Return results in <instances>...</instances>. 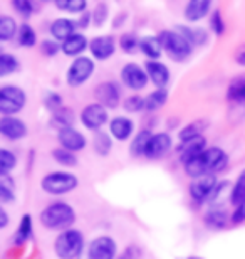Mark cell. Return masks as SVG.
Segmentation results:
<instances>
[{
    "label": "cell",
    "instance_id": "f546056e",
    "mask_svg": "<svg viewBox=\"0 0 245 259\" xmlns=\"http://www.w3.org/2000/svg\"><path fill=\"white\" fill-rule=\"evenodd\" d=\"M76 116H74V111L67 106H62L59 108L57 111L52 113V123L59 128V130H64V128H72V123H74Z\"/></svg>",
    "mask_w": 245,
    "mask_h": 259
},
{
    "label": "cell",
    "instance_id": "60d3db41",
    "mask_svg": "<svg viewBox=\"0 0 245 259\" xmlns=\"http://www.w3.org/2000/svg\"><path fill=\"white\" fill-rule=\"evenodd\" d=\"M119 48L126 54H134L139 49V39L131 32H126L119 37Z\"/></svg>",
    "mask_w": 245,
    "mask_h": 259
},
{
    "label": "cell",
    "instance_id": "d6a6232c",
    "mask_svg": "<svg viewBox=\"0 0 245 259\" xmlns=\"http://www.w3.org/2000/svg\"><path fill=\"white\" fill-rule=\"evenodd\" d=\"M17 32H19V25L15 22V19L9 17V15H2L0 17V42L14 39Z\"/></svg>",
    "mask_w": 245,
    "mask_h": 259
},
{
    "label": "cell",
    "instance_id": "5bb4252c",
    "mask_svg": "<svg viewBox=\"0 0 245 259\" xmlns=\"http://www.w3.org/2000/svg\"><path fill=\"white\" fill-rule=\"evenodd\" d=\"M57 142H59L61 148H64L67 152H72V153L82 152L87 145L86 137L81 132H77L76 128L59 130V133H57Z\"/></svg>",
    "mask_w": 245,
    "mask_h": 259
},
{
    "label": "cell",
    "instance_id": "7a4b0ae2",
    "mask_svg": "<svg viewBox=\"0 0 245 259\" xmlns=\"http://www.w3.org/2000/svg\"><path fill=\"white\" fill-rule=\"evenodd\" d=\"M40 224L52 231H66L71 229V226L76 222V210L67 202H52L47 207H44L39 215Z\"/></svg>",
    "mask_w": 245,
    "mask_h": 259
},
{
    "label": "cell",
    "instance_id": "3957f363",
    "mask_svg": "<svg viewBox=\"0 0 245 259\" xmlns=\"http://www.w3.org/2000/svg\"><path fill=\"white\" fill-rule=\"evenodd\" d=\"M84 236L79 229H66L54 241V252L59 259H77L84 251Z\"/></svg>",
    "mask_w": 245,
    "mask_h": 259
},
{
    "label": "cell",
    "instance_id": "4fadbf2b",
    "mask_svg": "<svg viewBox=\"0 0 245 259\" xmlns=\"http://www.w3.org/2000/svg\"><path fill=\"white\" fill-rule=\"evenodd\" d=\"M171 145H173V140H171V137L166 132L153 133L146 145V150H144V157L151 160L165 157L171 150Z\"/></svg>",
    "mask_w": 245,
    "mask_h": 259
},
{
    "label": "cell",
    "instance_id": "d4e9b609",
    "mask_svg": "<svg viewBox=\"0 0 245 259\" xmlns=\"http://www.w3.org/2000/svg\"><path fill=\"white\" fill-rule=\"evenodd\" d=\"M32 231H34V226H32V215L30 214H24L22 219L19 222V227L15 231V236H14V242L17 246H24L30 237H32Z\"/></svg>",
    "mask_w": 245,
    "mask_h": 259
},
{
    "label": "cell",
    "instance_id": "8fae6325",
    "mask_svg": "<svg viewBox=\"0 0 245 259\" xmlns=\"http://www.w3.org/2000/svg\"><path fill=\"white\" fill-rule=\"evenodd\" d=\"M89 259H116L118 244L111 236H97L87 247Z\"/></svg>",
    "mask_w": 245,
    "mask_h": 259
},
{
    "label": "cell",
    "instance_id": "f907efd6",
    "mask_svg": "<svg viewBox=\"0 0 245 259\" xmlns=\"http://www.w3.org/2000/svg\"><path fill=\"white\" fill-rule=\"evenodd\" d=\"M235 63L240 64V66H245V42L242 46H238V49L235 51Z\"/></svg>",
    "mask_w": 245,
    "mask_h": 259
},
{
    "label": "cell",
    "instance_id": "ffe728a7",
    "mask_svg": "<svg viewBox=\"0 0 245 259\" xmlns=\"http://www.w3.org/2000/svg\"><path fill=\"white\" fill-rule=\"evenodd\" d=\"M134 132V123L128 116H114L109 121V135L119 142H126Z\"/></svg>",
    "mask_w": 245,
    "mask_h": 259
},
{
    "label": "cell",
    "instance_id": "7dc6e473",
    "mask_svg": "<svg viewBox=\"0 0 245 259\" xmlns=\"http://www.w3.org/2000/svg\"><path fill=\"white\" fill-rule=\"evenodd\" d=\"M45 106H47V110H51L52 113L57 111L59 108H62V98L59 93H47V96H45Z\"/></svg>",
    "mask_w": 245,
    "mask_h": 259
},
{
    "label": "cell",
    "instance_id": "484cf974",
    "mask_svg": "<svg viewBox=\"0 0 245 259\" xmlns=\"http://www.w3.org/2000/svg\"><path fill=\"white\" fill-rule=\"evenodd\" d=\"M205 224L212 229H223L228 224V214L220 207H210V210L205 214Z\"/></svg>",
    "mask_w": 245,
    "mask_h": 259
},
{
    "label": "cell",
    "instance_id": "e575fe53",
    "mask_svg": "<svg viewBox=\"0 0 245 259\" xmlns=\"http://www.w3.org/2000/svg\"><path fill=\"white\" fill-rule=\"evenodd\" d=\"M54 5L69 14H84L87 10V0H56Z\"/></svg>",
    "mask_w": 245,
    "mask_h": 259
},
{
    "label": "cell",
    "instance_id": "603a6c76",
    "mask_svg": "<svg viewBox=\"0 0 245 259\" xmlns=\"http://www.w3.org/2000/svg\"><path fill=\"white\" fill-rule=\"evenodd\" d=\"M139 51L144 54V58H148V61H158L163 53L158 35H146L139 39Z\"/></svg>",
    "mask_w": 245,
    "mask_h": 259
},
{
    "label": "cell",
    "instance_id": "d590c367",
    "mask_svg": "<svg viewBox=\"0 0 245 259\" xmlns=\"http://www.w3.org/2000/svg\"><path fill=\"white\" fill-rule=\"evenodd\" d=\"M19 59L12 54L0 53V77L10 76L19 71Z\"/></svg>",
    "mask_w": 245,
    "mask_h": 259
},
{
    "label": "cell",
    "instance_id": "8d00e7d4",
    "mask_svg": "<svg viewBox=\"0 0 245 259\" xmlns=\"http://www.w3.org/2000/svg\"><path fill=\"white\" fill-rule=\"evenodd\" d=\"M52 158H54L59 165H62V167H76L77 165L76 153L67 152V150L61 148V147L52 150Z\"/></svg>",
    "mask_w": 245,
    "mask_h": 259
},
{
    "label": "cell",
    "instance_id": "db71d44e",
    "mask_svg": "<svg viewBox=\"0 0 245 259\" xmlns=\"http://www.w3.org/2000/svg\"><path fill=\"white\" fill-rule=\"evenodd\" d=\"M180 259H202L200 256H188V257H180Z\"/></svg>",
    "mask_w": 245,
    "mask_h": 259
},
{
    "label": "cell",
    "instance_id": "c3c4849f",
    "mask_svg": "<svg viewBox=\"0 0 245 259\" xmlns=\"http://www.w3.org/2000/svg\"><path fill=\"white\" fill-rule=\"evenodd\" d=\"M230 222L232 224H242V222H245V199L238 205H235V210L230 215Z\"/></svg>",
    "mask_w": 245,
    "mask_h": 259
},
{
    "label": "cell",
    "instance_id": "277c9868",
    "mask_svg": "<svg viewBox=\"0 0 245 259\" xmlns=\"http://www.w3.org/2000/svg\"><path fill=\"white\" fill-rule=\"evenodd\" d=\"M158 39L165 53L176 63H183L193 53V46L176 30H161Z\"/></svg>",
    "mask_w": 245,
    "mask_h": 259
},
{
    "label": "cell",
    "instance_id": "cb8c5ba5",
    "mask_svg": "<svg viewBox=\"0 0 245 259\" xmlns=\"http://www.w3.org/2000/svg\"><path fill=\"white\" fill-rule=\"evenodd\" d=\"M176 32L181 34L188 42L193 46H203L208 40V32L202 27H188V25H176Z\"/></svg>",
    "mask_w": 245,
    "mask_h": 259
},
{
    "label": "cell",
    "instance_id": "e0dca14e",
    "mask_svg": "<svg viewBox=\"0 0 245 259\" xmlns=\"http://www.w3.org/2000/svg\"><path fill=\"white\" fill-rule=\"evenodd\" d=\"M89 51L94 59L106 61L116 51V40H114L113 35H96V37L91 39Z\"/></svg>",
    "mask_w": 245,
    "mask_h": 259
},
{
    "label": "cell",
    "instance_id": "52a82bcc",
    "mask_svg": "<svg viewBox=\"0 0 245 259\" xmlns=\"http://www.w3.org/2000/svg\"><path fill=\"white\" fill-rule=\"evenodd\" d=\"M94 69H96V64L91 58H87V56L76 58L71 63L69 69H67V76H66L67 84L71 88L82 86L84 82L89 81V77L92 74H94Z\"/></svg>",
    "mask_w": 245,
    "mask_h": 259
},
{
    "label": "cell",
    "instance_id": "ab89813d",
    "mask_svg": "<svg viewBox=\"0 0 245 259\" xmlns=\"http://www.w3.org/2000/svg\"><path fill=\"white\" fill-rule=\"evenodd\" d=\"M17 167V157L7 148H0V174H10Z\"/></svg>",
    "mask_w": 245,
    "mask_h": 259
},
{
    "label": "cell",
    "instance_id": "681fc988",
    "mask_svg": "<svg viewBox=\"0 0 245 259\" xmlns=\"http://www.w3.org/2000/svg\"><path fill=\"white\" fill-rule=\"evenodd\" d=\"M76 22V27H79V29H86L87 25H89L92 22V19H91V14L89 12H84V14H81L79 15V19L74 20Z\"/></svg>",
    "mask_w": 245,
    "mask_h": 259
},
{
    "label": "cell",
    "instance_id": "ba28073f",
    "mask_svg": "<svg viewBox=\"0 0 245 259\" xmlns=\"http://www.w3.org/2000/svg\"><path fill=\"white\" fill-rule=\"evenodd\" d=\"M109 121L108 110L99 103H89L82 108L81 111V123L82 126L91 130V132H101V128Z\"/></svg>",
    "mask_w": 245,
    "mask_h": 259
},
{
    "label": "cell",
    "instance_id": "5b68a950",
    "mask_svg": "<svg viewBox=\"0 0 245 259\" xmlns=\"http://www.w3.org/2000/svg\"><path fill=\"white\" fill-rule=\"evenodd\" d=\"M77 185H79V179L71 172H51L40 180V187L49 195L69 194Z\"/></svg>",
    "mask_w": 245,
    "mask_h": 259
},
{
    "label": "cell",
    "instance_id": "30bf717a",
    "mask_svg": "<svg viewBox=\"0 0 245 259\" xmlns=\"http://www.w3.org/2000/svg\"><path fill=\"white\" fill-rule=\"evenodd\" d=\"M217 184H218L217 175H213V174L197 177V179L191 180V184L188 187L190 197L197 202V204H202V202L210 199V195L213 194V190H215Z\"/></svg>",
    "mask_w": 245,
    "mask_h": 259
},
{
    "label": "cell",
    "instance_id": "4dcf8cb0",
    "mask_svg": "<svg viewBox=\"0 0 245 259\" xmlns=\"http://www.w3.org/2000/svg\"><path fill=\"white\" fill-rule=\"evenodd\" d=\"M151 133L150 130H141L136 137H133V142L129 145V153L133 157H144V150H146V145L151 138Z\"/></svg>",
    "mask_w": 245,
    "mask_h": 259
},
{
    "label": "cell",
    "instance_id": "1f68e13d",
    "mask_svg": "<svg viewBox=\"0 0 245 259\" xmlns=\"http://www.w3.org/2000/svg\"><path fill=\"white\" fill-rule=\"evenodd\" d=\"M92 148L97 155L101 157H106L109 155L113 148V140H111V135L104 133V132H96L94 138H92Z\"/></svg>",
    "mask_w": 245,
    "mask_h": 259
},
{
    "label": "cell",
    "instance_id": "7bdbcfd3",
    "mask_svg": "<svg viewBox=\"0 0 245 259\" xmlns=\"http://www.w3.org/2000/svg\"><path fill=\"white\" fill-rule=\"evenodd\" d=\"M210 30L215 35H222L225 32V20L222 17L220 9H215L210 15Z\"/></svg>",
    "mask_w": 245,
    "mask_h": 259
},
{
    "label": "cell",
    "instance_id": "f1b7e54d",
    "mask_svg": "<svg viewBox=\"0 0 245 259\" xmlns=\"http://www.w3.org/2000/svg\"><path fill=\"white\" fill-rule=\"evenodd\" d=\"M207 126H208V123H207L205 120H197V121L188 123V125L183 126V128L180 130V133H178L180 142H186V140L202 137Z\"/></svg>",
    "mask_w": 245,
    "mask_h": 259
},
{
    "label": "cell",
    "instance_id": "f35d334b",
    "mask_svg": "<svg viewBox=\"0 0 245 259\" xmlns=\"http://www.w3.org/2000/svg\"><path fill=\"white\" fill-rule=\"evenodd\" d=\"M245 199V168L238 174L235 184L232 185V194H230V202L233 205H238Z\"/></svg>",
    "mask_w": 245,
    "mask_h": 259
},
{
    "label": "cell",
    "instance_id": "f6af8a7d",
    "mask_svg": "<svg viewBox=\"0 0 245 259\" xmlns=\"http://www.w3.org/2000/svg\"><path fill=\"white\" fill-rule=\"evenodd\" d=\"M12 5L24 19H29L34 12V4L30 0H12Z\"/></svg>",
    "mask_w": 245,
    "mask_h": 259
},
{
    "label": "cell",
    "instance_id": "d6986e66",
    "mask_svg": "<svg viewBox=\"0 0 245 259\" xmlns=\"http://www.w3.org/2000/svg\"><path fill=\"white\" fill-rule=\"evenodd\" d=\"M89 48V40L86 39L84 34H72L71 37H67L64 42H61V53H64L69 58H81V54Z\"/></svg>",
    "mask_w": 245,
    "mask_h": 259
},
{
    "label": "cell",
    "instance_id": "9c48e42d",
    "mask_svg": "<svg viewBox=\"0 0 245 259\" xmlns=\"http://www.w3.org/2000/svg\"><path fill=\"white\" fill-rule=\"evenodd\" d=\"M96 103L104 106L106 110H114L121 100V88L116 81H103L99 82L94 90Z\"/></svg>",
    "mask_w": 245,
    "mask_h": 259
},
{
    "label": "cell",
    "instance_id": "7c38bea8",
    "mask_svg": "<svg viewBox=\"0 0 245 259\" xmlns=\"http://www.w3.org/2000/svg\"><path fill=\"white\" fill-rule=\"evenodd\" d=\"M121 81L124 82V86H128L129 90H133V91L143 90L150 82L144 67H141L136 63L124 64V67L121 69Z\"/></svg>",
    "mask_w": 245,
    "mask_h": 259
},
{
    "label": "cell",
    "instance_id": "9a60e30c",
    "mask_svg": "<svg viewBox=\"0 0 245 259\" xmlns=\"http://www.w3.org/2000/svg\"><path fill=\"white\" fill-rule=\"evenodd\" d=\"M205 150H207V138L202 135V137L186 140V142H180L176 152H178L180 162L186 165V163H190L191 160H195L197 157H200Z\"/></svg>",
    "mask_w": 245,
    "mask_h": 259
},
{
    "label": "cell",
    "instance_id": "bcb514c9",
    "mask_svg": "<svg viewBox=\"0 0 245 259\" xmlns=\"http://www.w3.org/2000/svg\"><path fill=\"white\" fill-rule=\"evenodd\" d=\"M40 51H42V54L47 56V58H54L61 51V42H57L54 39H45L40 42Z\"/></svg>",
    "mask_w": 245,
    "mask_h": 259
},
{
    "label": "cell",
    "instance_id": "7402d4cb",
    "mask_svg": "<svg viewBox=\"0 0 245 259\" xmlns=\"http://www.w3.org/2000/svg\"><path fill=\"white\" fill-rule=\"evenodd\" d=\"M210 9H212L210 0H191V2L185 5L183 14L188 22H198V20H202L203 17H207Z\"/></svg>",
    "mask_w": 245,
    "mask_h": 259
},
{
    "label": "cell",
    "instance_id": "8992f818",
    "mask_svg": "<svg viewBox=\"0 0 245 259\" xmlns=\"http://www.w3.org/2000/svg\"><path fill=\"white\" fill-rule=\"evenodd\" d=\"M27 103V95L20 86L7 84L0 88V115L15 116L24 110Z\"/></svg>",
    "mask_w": 245,
    "mask_h": 259
},
{
    "label": "cell",
    "instance_id": "4316f807",
    "mask_svg": "<svg viewBox=\"0 0 245 259\" xmlns=\"http://www.w3.org/2000/svg\"><path fill=\"white\" fill-rule=\"evenodd\" d=\"M15 180L10 174H0V202L7 204V202L15 200Z\"/></svg>",
    "mask_w": 245,
    "mask_h": 259
},
{
    "label": "cell",
    "instance_id": "44dd1931",
    "mask_svg": "<svg viewBox=\"0 0 245 259\" xmlns=\"http://www.w3.org/2000/svg\"><path fill=\"white\" fill-rule=\"evenodd\" d=\"M76 22L72 19L67 17H59L51 24L49 32L52 35V39L57 42H64L67 37H71L72 34H76Z\"/></svg>",
    "mask_w": 245,
    "mask_h": 259
},
{
    "label": "cell",
    "instance_id": "2e32d148",
    "mask_svg": "<svg viewBox=\"0 0 245 259\" xmlns=\"http://www.w3.org/2000/svg\"><path fill=\"white\" fill-rule=\"evenodd\" d=\"M0 135L10 142H17L27 137V125L17 116H2L0 118Z\"/></svg>",
    "mask_w": 245,
    "mask_h": 259
},
{
    "label": "cell",
    "instance_id": "83f0119b",
    "mask_svg": "<svg viewBox=\"0 0 245 259\" xmlns=\"http://www.w3.org/2000/svg\"><path fill=\"white\" fill-rule=\"evenodd\" d=\"M168 101V91L166 90H155L148 96H144V111H156L165 106Z\"/></svg>",
    "mask_w": 245,
    "mask_h": 259
},
{
    "label": "cell",
    "instance_id": "f5cc1de1",
    "mask_svg": "<svg viewBox=\"0 0 245 259\" xmlns=\"http://www.w3.org/2000/svg\"><path fill=\"white\" fill-rule=\"evenodd\" d=\"M131 247H129V249H126V251H124L123 252V254L121 256H119V257H116V259H133V254H131Z\"/></svg>",
    "mask_w": 245,
    "mask_h": 259
},
{
    "label": "cell",
    "instance_id": "816d5d0a",
    "mask_svg": "<svg viewBox=\"0 0 245 259\" xmlns=\"http://www.w3.org/2000/svg\"><path fill=\"white\" fill-rule=\"evenodd\" d=\"M7 224H9V214H7V210L0 205V229L7 227Z\"/></svg>",
    "mask_w": 245,
    "mask_h": 259
},
{
    "label": "cell",
    "instance_id": "836d02e7",
    "mask_svg": "<svg viewBox=\"0 0 245 259\" xmlns=\"http://www.w3.org/2000/svg\"><path fill=\"white\" fill-rule=\"evenodd\" d=\"M17 39L19 44L22 48H34L37 44V35H35V30L30 24H22L19 25V32H17Z\"/></svg>",
    "mask_w": 245,
    "mask_h": 259
},
{
    "label": "cell",
    "instance_id": "ac0fdd59",
    "mask_svg": "<svg viewBox=\"0 0 245 259\" xmlns=\"http://www.w3.org/2000/svg\"><path fill=\"white\" fill-rule=\"evenodd\" d=\"M144 71L148 74V79L156 86V90H165L170 82V69L160 61H146Z\"/></svg>",
    "mask_w": 245,
    "mask_h": 259
},
{
    "label": "cell",
    "instance_id": "6da1fadb",
    "mask_svg": "<svg viewBox=\"0 0 245 259\" xmlns=\"http://www.w3.org/2000/svg\"><path fill=\"white\" fill-rule=\"evenodd\" d=\"M228 163V155L225 153V150L220 147H207V150L203 152L200 157H197L195 160H191L190 163L183 165L185 172L191 180L202 175H208L217 172H222Z\"/></svg>",
    "mask_w": 245,
    "mask_h": 259
},
{
    "label": "cell",
    "instance_id": "b9f144b4",
    "mask_svg": "<svg viewBox=\"0 0 245 259\" xmlns=\"http://www.w3.org/2000/svg\"><path fill=\"white\" fill-rule=\"evenodd\" d=\"M123 108L128 113H139V111H143L144 110V98L139 96V95L128 96L126 100H124V103H123Z\"/></svg>",
    "mask_w": 245,
    "mask_h": 259
},
{
    "label": "cell",
    "instance_id": "74e56055",
    "mask_svg": "<svg viewBox=\"0 0 245 259\" xmlns=\"http://www.w3.org/2000/svg\"><path fill=\"white\" fill-rule=\"evenodd\" d=\"M227 98L230 101L245 103V77H238V79L232 81V84L228 86Z\"/></svg>",
    "mask_w": 245,
    "mask_h": 259
},
{
    "label": "cell",
    "instance_id": "ee69618b",
    "mask_svg": "<svg viewBox=\"0 0 245 259\" xmlns=\"http://www.w3.org/2000/svg\"><path fill=\"white\" fill-rule=\"evenodd\" d=\"M108 12H109V7L106 4L99 2L94 9H92L91 12V19H92V24L96 25V27H101V25L106 22L108 19Z\"/></svg>",
    "mask_w": 245,
    "mask_h": 259
}]
</instances>
